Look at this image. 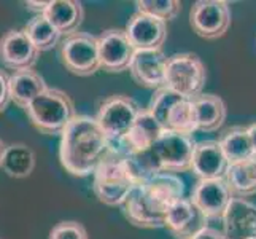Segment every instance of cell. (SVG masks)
Instances as JSON below:
<instances>
[{"mask_svg":"<svg viewBox=\"0 0 256 239\" xmlns=\"http://www.w3.org/2000/svg\"><path fill=\"white\" fill-rule=\"evenodd\" d=\"M183 179L170 172H160L130 191L122 204V214L138 228H164L169 209L184 198Z\"/></svg>","mask_w":256,"mask_h":239,"instance_id":"obj_1","label":"cell"},{"mask_svg":"<svg viewBox=\"0 0 256 239\" xmlns=\"http://www.w3.org/2000/svg\"><path fill=\"white\" fill-rule=\"evenodd\" d=\"M108 152V139L90 115H75L60 134L59 159L75 177H90Z\"/></svg>","mask_w":256,"mask_h":239,"instance_id":"obj_2","label":"cell"},{"mask_svg":"<svg viewBox=\"0 0 256 239\" xmlns=\"http://www.w3.org/2000/svg\"><path fill=\"white\" fill-rule=\"evenodd\" d=\"M137 182L130 171L128 153L122 145L108 140V152L92 174V191L105 206H122Z\"/></svg>","mask_w":256,"mask_h":239,"instance_id":"obj_3","label":"cell"},{"mask_svg":"<svg viewBox=\"0 0 256 239\" xmlns=\"http://www.w3.org/2000/svg\"><path fill=\"white\" fill-rule=\"evenodd\" d=\"M32 126L46 136H60L76 115L75 104L66 91L50 88L24 109Z\"/></svg>","mask_w":256,"mask_h":239,"instance_id":"obj_4","label":"cell"},{"mask_svg":"<svg viewBox=\"0 0 256 239\" xmlns=\"http://www.w3.org/2000/svg\"><path fill=\"white\" fill-rule=\"evenodd\" d=\"M207 83V69L194 53H175L167 58L166 83L169 90L186 99H196Z\"/></svg>","mask_w":256,"mask_h":239,"instance_id":"obj_5","label":"cell"},{"mask_svg":"<svg viewBox=\"0 0 256 239\" xmlns=\"http://www.w3.org/2000/svg\"><path fill=\"white\" fill-rule=\"evenodd\" d=\"M60 63L70 74L76 77H91L100 70L99 43L90 32H75L64 37L59 43Z\"/></svg>","mask_w":256,"mask_h":239,"instance_id":"obj_6","label":"cell"},{"mask_svg":"<svg viewBox=\"0 0 256 239\" xmlns=\"http://www.w3.org/2000/svg\"><path fill=\"white\" fill-rule=\"evenodd\" d=\"M140 105L126 94H112L99 104L96 121L108 140H122L136 123Z\"/></svg>","mask_w":256,"mask_h":239,"instance_id":"obj_7","label":"cell"},{"mask_svg":"<svg viewBox=\"0 0 256 239\" xmlns=\"http://www.w3.org/2000/svg\"><path fill=\"white\" fill-rule=\"evenodd\" d=\"M196 144L198 142L192 139V136L166 129L152 147V152L161 172L178 175L180 172L191 171Z\"/></svg>","mask_w":256,"mask_h":239,"instance_id":"obj_8","label":"cell"},{"mask_svg":"<svg viewBox=\"0 0 256 239\" xmlns=\"http://www.w3.org/2000/svg\"><path fill=\"white\" fill-rule=\"evenodd\" d=\"M231 7L224 0H198L190 10L192 32L206 40H216L231 28Z\"/></svg>","mask_w":256,"mask_h":239,"instance_id":"obj_9","label":"cell"},{"mask_svg":"<svg viewBox=\"0 0 256 239\" xmlns=\"http://www.w3.org/2000/svg\"><path fill=\"white\" fill-rule=\"evenodd\" d=\"M99 43L100 69L108 74H120L129 70L136 48L128 39L124 29H107L97 35Z\"/></svg>","mask_w":256,"mask_h":239,"instance_id":"obj_10","label":"cell"},{"mask_svg":"<svg viewBox=\"0 0 256 239\" xmlns=\"http://www.w3.org/2000/svg\"><path fill=\"white\" fill-rule=\"evenodd\" d=\"M190 199L208 220H222L234 199V194L226 179L222 177V179L199 180L194 185Z\"/></svg>","mask_w":256,"mask_h":239,"instance_id":"obj_11","label":"cell"},{"mask_svg":"<svg viewBox=\"0 0 256 239\" xmlns=\"http://www.w3.org/2000/svg\"><path fill=\"white\" fill-rule=\"evenodd\" d=\"M38 58L40 51L34 47L22 29H10L0 39V63L8 70L21 72L34 69Z\"/></svg>","mask_w":256,"mask_h":239,"instance_id":"obj_12","label":"cell"},{"mask_svg":"<svg viewBox=\"0 0 256 239\" xmlns=\"http://www.w3.org/2000/svg\"><path fill=\"white\" fill-rule=\"evenodd\" d=\"M124 31L136 51L162 50L167 39V23L140 12L129 18Z\"/></svg>","mask_w":256,"mask_h":239,"instance_id":"obj_13","label":"cell"},{"mask_svg":"<svg viewBox=\"0 0 256 239\" xmlns=\"http://www.w3.org/2000/svg\"><path fill=\"white\" fill-rule=\"evenodd\" d=\"M166 64L167 56L162 50L136 51L129 66V74L138 86L156 91L166 83Z\"/></svg>","mask_w":256,"mask_h":239,"instance_id":"obj_14","label":"cell"},{"mask_svg":"<svg viewBox=\"0 0 256 239\" xmlns=\"http://www.w3.org/2000/svg\"><path fill=\"white\" fill-rule=\"evenodd\" d=\"M208 226V218L192 204L190 198L176 201L169 209L164 228L175 239H192L199 231Z\"/></svg>","mask_w":256,"mask_h":239,"instance_id":"obj_15","label":"cell"},{"mask_svg":"<svg viewBox=\"0 0 256 239\" xmlns=\"http://www.w3.org/2000/svg\"><path fill=\"white\" fill-rule=\"evenodd\" d=\"M226 239L256 237V204L244 198H234L222 218Z\"/></svg>","mask_w":256,"mask_h":239,"instance_id":"obj_16","label":"cell"},{"mask_svg":"<svg viewBox=\"0 0 256 239\" xmlns=\"http://www.w3.org/2000/svg\"><path fill=\"white\" fill-rule=\"evenodd\" d=\"M229 163L218 140H202L196 144L191 171L199 177V180L222 179L226 175Z\"/></svg>","mask_w":256,"mask_h":239,"instance_id":"obj_17","label":"cell"},{"mask_svg":"<svg viewBox=\"0 0 256 239\" xmlns=\"http://www.w3.org/2000/svg\"><path fill=\"white\" fill-rule=\"evenodd\" d=\"M164 131L166 129L162 128L161 123L153 117V113L148 109H142L136 123L132 125L130 131L128 132V136L122 140H118V142H121V145L124 147V150L129 153H142V152L152 150V147L154 145V142L160 139V136ZM114 142H116V140H114Z\"/></svg>","mask_w":256,"mask_h":239,"instance_id":"obj_18","label":"cell"},{"mask_svg":"<svg viewBox=\"0 0 256 239\" xmlns=\"http://www.w3.org/2000/svg\"><path fill=\"white\" fill-rule=\"evenodd\" d=\"M43 15L64 37H67L78 32L84 18V8L82 2L76 0H50V7Z\"/></svg>","mask_w":256,"mask_h":239,"instance_id":"obj_19","label":"cell"},{"mask_svg":"<svg viewBox=\"0 0 256 239\" xmlns=\"http://www.w3.org/2000/svg\"><path fill=\"white\" fill-rule=\"evenodd\" d=\"M48 90V85L37 70H21V72H13L10 75V96L12 102L18 107L26 109L28 105L40 96L43 91Z\"/></svg>","mask_w":256,"mask_h":239,"instance_id":"obj_20","label":"cell"},{"mask_svg":"<svg viewBox=\"0 0 256 239\" xmlns=\"http://www.w3.org/2000/svg\"><path fill=\"white\" fill-rule=\"evenodd\" d=\"M192 102L194 110H196L198 131L214 132L223 126L228 109L222 97L216 94H200L196 99H192Z\"/></svg>","mask_w":256,"mask_h":239,"instance_id":"obj_21","label":"cell"},{"mask_svg":"<svg viewBox=\"0 0 256 239\" xmlns=\"http://www.w3.org/2000/svg\"><path fill=\"white\" fill-rule=\"evenodd\" d=\"M35 164H37V158L34 150L29 145L16 142L6 145L0 169L12 179H26L34 172Z\"/></svg>","mask_w":256,"mask_h":239,"instance_id":"obj_22","label":"cell"},{"mask_svg":"<svg viewBox=\"0 0 256 239\" xmlns=\"http://www.w3.org/2000/svg\"><path fill=\"white\" fill-rule=\"evenodd\" d=\"M224 179L234 198L246 199L256 194V155L240 163L229 164Z\"/></svg>","mask_w":256,"mask_h":239,"instance_id":"obj_23","label":"cell"},{"mask_svg":"<svg viewBox=\"0 0 256 239\" xmlns=\"http://www.w3.org/2000/svg\"><path fill=\"white\" fill-rule=\"evenodd\" d=\"M22 31L40 53L59 47L60 40L64 39V35L50 23L45 15H35L30 21H28Z\"/></svg>","mask_w":256,"mask_h":239,"instance_id":"obj_24","label":"cell"},{"mask_svg":"<svg viewBox=\"0 0 256 239\" xmlns=\"http://www.w3.org/2000/svg\"><path fill=\"white\" fill-rule=\"evenodd\" d=\"M218 142L222 145L223 153L229 164L240 163L244 159H248L254 155L248 137V131L244 126L229 128L218 139Z\"/></svg>","mask_w":256,"mask_h":239,"instance_id":"obj_25","label":"cell"},{"mask_svg":"<svg viewBox=\"0 0 256 239\" xmlns=\"http://www.w3.org/2000/svg\"><path fill=\"white\" fill-rule=\"evenodd\" d=\"M166 129L180 132V134L192 136L198 131V121H196V110H194L192 99H182L176 102L167 115Z\"/></svg>","mask_w":256,"mask_h":239,"instance_id":"obj_26","label":"cell"},{"mask_svg":"<svg viewBox=\"0 0 256 239\" xmlns=\"http://www.w3.org/2000/svg\"><path fill=\"white\" fill-rule=\"evenodd\" d=\"M137 12L154 16L162 21H172L182 12V2L178 0H137Z\"/></svg>","mask_w":256,"mask_h":239,"instance_id":"obj_27","label":"cell"},{"mask_svg":"<svg viewBox=\"0 0 256 239\" xmlns=\"http://www.w3.org/2000/svg\"><path fill=\"white\" fill-rule=\"evenodd\" d=\"M183 96L174 93L172 90H169L167 86H162L160 90H156L150 99L148 104V110L153 113V117L161 123L162 128L166 129V121H167V115H169L170 109L174 105L182 99Z\"/></svg>","mask_w":256,"mask_h":239,"instance_id":"obj_28","label":"cell"},{"mask_svg":"<svg viewBox=\"0 0 256 239\" xmlns=\"http://www.w3.org/2000/svg\"><path fill=\"white\" fill-rule=\"evenodd\" d=\"M48 239H90L86 228L75 220H62L50 231Z\"/></svg>","mask_w":256,"mask_h":239,"instance_id":"obj_29","label":"cell"},{"mask_svg":"<svg viewBox=\"0 0 256 239\" xmlns=\"http://www.w3.org/2000/svg\"><path fill=\"white\" fill-rule=\"evenodd\" d=\"M12 102L10 96V75L0 69V113L5 112L8 104Z\"/></svg>","mask_w":256,"mask_h":239,"instance_id":"obj_30","label":"cell"},{"mask_svg":"<svg viewBox=\"0 0 256 239\" xmlns=\"http://www.w3.org/2000/svg\"><path fill=\"white\" fill-rule=\"evenodd\" d=\"M192 239H226V236L222 229L214 228V226H207L202 229V231H199Z\"/></svg>","mask_w":256,"mask_h":239,"instance_id":"obj_31","label":"cell"},{"mask_svg":"<svg viewBox=\"0 0 256 239\" xmlns=\"http://www.w3.org/2000/svg\"><path fill=\"white\" fill-rule=\"evenodd\" d=\"M50 7V2H35V0H29L26 2V8L30 12H35L37 15H43L46 12V8Z\"/></svg>","mask_w":256,"mask_h":239,"instance_id":"obj_32","label":"cell"},{"mask_svg":"<svg viewBox=\"0 0 256 239\" xmlns=\"http://www.w3.org/2000/svg\"><path fill=\"white\" fill-rule=\"evenodd\" d=\"M246 131H248V137H250V142H252L253 153L256 155V123H253V125H250V126H246Z\"/></svg>","mask_w":256,"mask_h":239,"instance_id":"obj_33","label":"cell"},{"mask_svg":"<svg viewBox=\"0 0 256 239\" xmlns=\"http://www.w3.org/2000/svg\"><path fill=\"white\" fill-rule=\"evenodd\" d=\"M5 148H6L5 142H4L2 139H0V167H2V158H4V152H5Z\"/></svg>","mask_w":256,"mask_h":239,"instance_id":"obj_34","label":"cell"},{"mask_svg":"<svg viewBox=\"0 0 256 239\" xmlns=\"http://www.w3.org/2000/svg\"><path fill=\"white\" fill-rule=\"evenodd\" d=\"M0 239H4V237H2V236H0Z\"/></svg>","mask_w":256,"mask_h":239,"instance_id":"obj_35","label":"cell"},{"mask_svg":"<svg viewBox=\"0 0 256 239\" xmlns=\"http://www.w3.org/2000/svg\"><path fill=\"white\" fill-rule=\"evenodd\" d=\"M254 239H256V237H254Z\"/></svg>","mask_w":256,"mask_h":239,"instance_id":"obj_36","label":"cell"}]
</instances>
